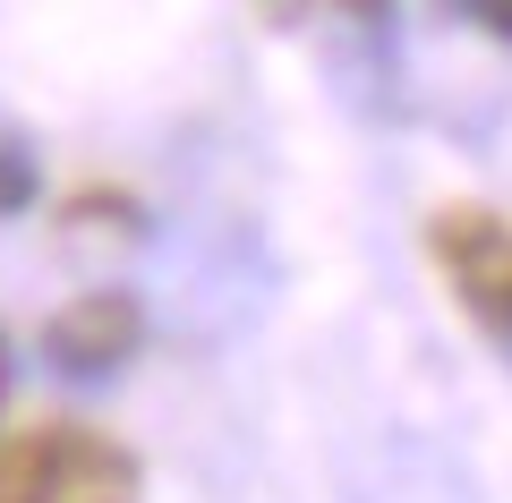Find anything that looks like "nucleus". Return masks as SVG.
<instances>
[{"instance_id":"nucleus-5","label":"nucleus","mask_w":512,"mask_h":503,"mask_svg":"<svg viewBox=\"0 0 512 503\" xmlns=\"http://www.w3.org/2000/svg\"><path fill=\"white\" fill-rule=\"evenodd\" d=\"M436 9H453V18L478 26L487 43H512V0H436Z\"/></svg>"},{"instance_id":"nucleus-6","label":"nucleus","mask_w":512,"mask_h":503,"mask_svg":"<svg viewBox=\"0 0 512 503\" xmlns=\"http://www.w3.org/2000/svg\"><path fill=\"white\" fill-rule=\"evenodd\" d=\"M0 393H9V342H0Z\"/></svg>"},{"instance_id":"nucleus-3","label":"nucleus","mask_w":512,"mask_h":503,"mask_svg":"<svg viewBox=\"0 0 512 503\" xmlns=\"http://www.w3.org/2000/svg\"><path fill=\"white\" fill-rule=\"evenodd\" d=\"M137 342H146V307L128 290H86V299H69L43 324V359L60 376H120L137 359Z\"/></svg>"},{"instance_id":"nucleus-2","label":"nucleus","mask_w":512,"mask_h":503,"mask_svg":"<svg viewBox=\"0 0 512 503\" xmlns=\"http://www.w3.org/2000/svg\"><path fill=\"white\" fill-rule=\"evenodd\" d=\"M427 256H436L453 299L487 324L495 342H512V214H495V205H444V214H427Z\"/></svg>"},{"instance_id":"nucleus-4","label":"nucleus","mask_w":512,"mask_h":503,"mask_svg":"<svg viewBox=\"0 0 512 503\" xmlns=\"http://www.w3.org/2000/svg\"><path fill=\"white\" fill-rule=\"evenodd\" d=\"M26 205H35V154L18 137H0V222L26 214Z\"/></svg>"},{"instance_id":"nucleus-1","label":"nucleus","mask_w":512,"mask_h":503,"mask_svg":"<svg viewBox=\"0 0 512 503\" xmlns=\"http://www.w3.org/2000/svg\"><path fill=\"white\" fill-rule=\"evenodd\" d=\"M137 495H146V469L103 427L52 418V427H26L0 444V503H137Z\"/></svg>"}]
</instances>
